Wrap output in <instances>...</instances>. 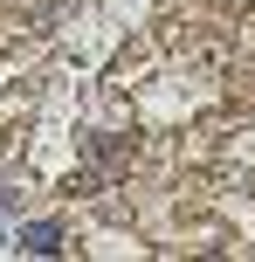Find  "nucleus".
Segmentation results:
<instances>
[{
  "label": "nucleus",
  "instance_id": "1",
  "mask_svg": "<svg viewBox=\"0 0 255 262\" xmlns=\"http://www.w3.org/2000/svg\"><path fill=\"white\" fill-rule=\"evenodd\" d=\"M14 249H28V255H55V249H62V228L35 221V228H21V242H14Z\"/></svg>",
  "mask_w": 255,
  "mask_h": 262
}]
</instances>
